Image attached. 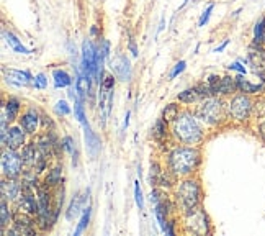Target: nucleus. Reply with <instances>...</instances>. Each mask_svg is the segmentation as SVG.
I'll use <instances>...</instances> for the list:
<instances>
[{
	"instance_id": "f257e3e1",
	"label": "nucleus",
	"mask_w": 265,
	"mask_h": 236,
	"mask_svg": "<svg viewBox=\"0 0 265 236\" xmlns=\"http://www.w3.org/2000/svg\"><path fill=\"white\" fill-rule=\"evenodd\" d=\"M169 170L174 176H188L195 172L200 164V151L197 148H175L169 154Z\"/></svg>"
},
{
	"instance_id": "f03ea898",
	"label": "nucleus",
	"mask_w": 265,
	"mask_h": 236,
	"mask_svg": "<svg viewBox=\"0 0 265 236\" xmlns=\"http://www.w3.org/2000/svg\"><path fill=\"white\" fill-rule=\"evenodd\" d=\"M172 132L175 138L184 144H197L203 138V130L197 120V115H192L190 112H185L175 118Z\"/></svg>"
},
{
	"instance_id": "7ed1b4c3",
	"label": "nucleus",
	"mask_w": 265,
	"mask_h": 236,
	"mask_svg": "<svg viewBox=\"0 0 265 236\" xmlns=\"http://www.w3.org/2000/svg\"><path fill=\"white\" fill-rule=\"evenodd\" d=\"M200 198H202V187H200L198 180L187 179L177 188V200L185 214H190L198 208Z\"/></svg>"
},
{
	"instance_id": "20e7f679",
	"label": "nucleus",
	"mask_w": 265,
	"mask_h": 236,
	"mask_svg": "<svg viewBox=\"0 0 265 236\" xmlns=\"http://www.w3.org/2000/svg\"><path fill=\"white\" fill-rule=\"evenodd\" d=\"M197 118L205 122L206 125H218L225 118V105L220 98H205L197 108Z\"/></svg>"
},
{
	"instance_id": "39448f33",
	"label": "nucleus",
	"mask_w": 265,
	"mask_h": 236,
	"mask_svg": "<svg viewBox=\"0 0 265 236\" xmlns=\"http://www.w3.org/2000/svg\"><path fill=\"white\" fill-rule=\"evenodd\" d=\"M23 158L13 150L5 151L2 154V174L5 179H18L21 174Z\"/></svg>"
},
{
	"instance_id": "423d86ee",
	"label": "nucleus",
	"mask_w": 265,
	"mask_h": 236,
	"mask_svg": "<svg viewBox=\"0 0 265 236\" xmlns=\"http://www.w3.org/2000/svg\"><path fill=\"white\" fill-rule=\"evenodd\" d=\"M252 112V100L247 96H236L229 102V115H231L236 122H244L249 118Z\"/></svg>"
},
{
	"instance_id": "0eeeda50",
	"label": "nucleus",
	"mask_w": 265,
	"mask_h": 236,
	"mask_svg": "<svg viewBox=\"0 0 265 236\" xmlns=\"http://www.w3.org/2000/svg\"><path fill=\"white\" fill-rule=\"evenodd\" d=\"M21 158H23V162H25L28 168H31V169L34 168V169L38 170V172H41V170L44 169L46 159H48V158L43 154V152L39 151L38 144L34 146V143H29V144L25 146Z\"/></svg>"
},
{
	"instance_id": "6e6552de",
	"label": "nucleus",
	"mask_w": 265,
	"mask_h": 236,
	"mask_svg": "<svg viewBox=\"0 0 265 236\" xmlns=\"http://www.w3.org/2000/svg\"><path fill=\"white\" fill-rule=\"evenodd\" d=\"M185 226L188 232L195 233V234H206L210 232L208 230V220H206V215L203 210L195 208L190 214H187L185 218Z\"/></svg>"
},
{
	"instance_id": "1a4fd4ad",
	"label": "nucleus",
	"mask_w": 265,
	"mask_h": 236,
	"mask_svg": "<svg viewBox=\"0 0 265 236\" xmlns=\"http://www.w3.org/2000/svg\"><path fill=\"white\" fill-rule=\"evenodd\" d=\"M111 72L116 79H120L123 82H128L131 79V66H129V61L126 56L123 54H116L110 62Z\"/></svg>"
},
{
	"instance_id": "9d476101",
	"label": "nucleus",
	"mask_w": 265,
	"mask_h": 236,
	"mask_svg": "<svg viewBox=\"0 0 265 236\" xmlns=\"http://www.w3.org/2000/svg\"><path fill=\"white\" fill-rule=\"evenodd\" d=\"M25 130H23L21 126H11L8 128L7 134L2 138V144L5 148H8V150H20V148L25 144Z\"/></svg>"
},
{
	"instance_id": "9b49d317",
	"label": "nucleus",
	"mask_w": 265,
	"mask_h": 236,
	"mask_svg": "<svg viewBox=\"0 0 265 236\" xmlns=\"http://www.w3.org/2000/svg\"><path fill=\"white\" fill-rule=\"evenodd\" d=\"M11 234L13 233H25V234H33L34 228H33V220L31 215L26 214V212H20V214L15 215L13 220V230L10 232Z\"/></svg>"
},
{
	"instance_id": "f8f14e48",
	"label": "nucleus",
	"mask_w": 265,
	"mask_h": 236,
	"mask_svg": "<svg viewBox=\"0 0 265 236\" xmlns=\"http://www.w3.org/2000/svg\"><path fill=\"white\" fill-rule=\"evenodd\" d=\"M249 62L257 74L265 72V51L259 44H254L249 48Z\"/></svg>"
},
{
	"instance_id": "ddd939ff",
	"label": "nucleus",
	"mask_w": 265,
	"mask_h": 236,
	"mask_svg": "<svg viewBox=\"0 0 265 236\" xmlns=\"http://www.w3.org/2000/svg\"><path fill=\"white\" fill-rule=\"evenodd\" d=\"M5 80L8 84H13L16 87H25L29 82L33 80V76L28 72V70H16V69H8L5 70Z\"/></svg>"
},
{
	"instance_id": "4468645a",
	"label": "nucleus",
	"mask_w": 265,
	"mask_h": 236,
	"mask_svg": "<svg viewBox=\"0 0 265 236\" xmlns=\"http://www.w3.org/2000/svg\"><path fill=\"white\" fill-rule=\"evenodd\" d=\"M38 120H39V118H38L36 112H34L33 108H28L20 118V126L25 130V133L33 134L34 132H36V128H38Z\"/></svg>"
},
{
	"instance_id": "2eb2a0df",
	"label": "nucleus",
	"mask_w": 265,
	"mask_h": 236,
	"mask_svg": "<svg viewBox=\"0 0 265 236\" xmlns=\"http://www.w3.org/2000/svg\"><path fill=\"white\" fill-rule=\"evenodd\" d=\"M84 136H85V144H87V150L90 151L92 156H95L98 150H100V140L95 134V132L92 130V126L88 125V122L84 123Z\"/></svg>"
},
{
	"instance_id": "dca6fc26",
	"label": "nucleus",
	"mask_w": 265,
	"mask_h": 236,
	"mask_svg": "<svg viewBox=\"0 0 265 236\" xmlns=\"http://www.w3.org/2000/svg\"><path fill=\"white\" fill-rule=\"evenodd\" d=\"M21 194V186L16 184L15 179H8L2 182V197L8 200H16Z\"/></svg>"
},
{
	"instance_id": "f3484780",
	"label": "nucleus",
	"mask_w": 265,
	"mask_h": 236,
	"mask_svg": "<svg viewBox=\"0 0 265 236\" xmlns=\"http://www.w3.org/2000/svg\"><path fill=\"white\" fill-rule=\"evenodd\" d=\"M3 38H5V43H7L11 50H13L15 52H18V54H31V50H28L26 46H23L21 44V41L15 36L13 33H10V32H3Z\"/></svg>"
},
{
	"instance_id": "a211bd4d",
	"label": "nucleus",
	"mask_w": 265,
	"mask_h": 236,
	"mask_svg": "<svg viewBox=\"0 0 265 236\" xmlns=\"http://www.w3.org/2000/svg\"><path fill=\"white\" fill-rule=\"evenodd\" d=\"M20 100L16 98V97H10L7 102H5V105L2 107V112L5 115H7L8 118V122H13L16 115H18V112H20Z\"/></svg>"
},
{
	"instance_id": "6ab92c4d",
	"label": "nucleus",
	"mask_w": 265,
	"mask_h": 236,
	"mask_svg": "<svg viewBox=\"0 0 265 236\" xmlns=\"http://www.w3.org/2000/svg\"><path fill=\"white\" fill-rule=\"evenodd\" d=\"M84 202H85V197H82L80 194H75V197L72 198V202H70L69 208L66 212V218H67V220H74V218L79 216Z\"/></svg>"
},
{
	"instance_id": "aec40b11",
	"label": "nucleus",
	"mask_w": 265,
	"mask_h": 236,
	"mask_svg": "<svg viewBox=\"0 0 265 236\" xmlns=\"http://www.w3.org/2000/svg\"><path fill=\"white\" fill-rule=\"evenodd\" d=\"M236 88H238V82H236V78H221L220 84H218V94H223V96H228V94H233Z\"/></svg>"
},
{
	"instance_id": "412c9836",
	"label": "nucleus",
	"mask_w": 265,
	"mask_h": 236,
	"mask_svg": "<svg viewBox=\"0 0 265 236\" xmlns=\"http://www.w3.org/2000/svg\"><path fill=\"white\" fill-rule=\"evenodd\" d=\"M244 74H241L236 78V82H238V90L241 92H246V94H257L262 90V86H257V84H252L247 79L243 78Z\"/></svg>"
},
{
	"instance_id": "4be33fe9",
	"label": "nucleus",
	"mask_w": 265,
	"mask_h": 236,
	"mask_svg": "<svg viewBox=\"0 0 265 236\" xmlns=\"http://www.w3.org/2000/svg\"><path fill=\"white\" fill-rule=\"evenodd\" d=\"M52 79H54L56 88H64L72 84V79H70V76L64 69H56L54 72H52Z\"/></svg>"
},
{
	"instance_id": "5701e85b",
	"label": "nucleus",
	"mask_w": 265,
	"mask_h": 236,
	"mask_svg": "<svg viewBox=\"0 0 265 236\" xmlns=\"http://www.w3.org/2000/svg\"><path fill=\"white\" fill-rule=\"evenodd\" d=\"M75 90H77L80 100H84L88 96V92H90V79L85 74L79 76L77 82H75Z\"/></svg>"
},
{
	"instance_id": "b1692460",
	"label": "nucleus",
	"mask_w": 265,
	"mask_h": 236,
	"mask_svg": "<svg viewBox=\"0 0 265 236\" xmlns=\"http://www.w3.org/2000/svg\"><path fill=\"white\" fill-rule=\"evenodd\" d=\"M152 136H154V140L159 141V143L166 140V136H167V122L164 120V118L156 122L154 128H152Z\"/></svg>"
},
{
	"instance_id": "393cba45",
	"label": "nucleus",
	"mask_w": 265,
	"mask_h": 236,
	"mask_svg": "<svg viewBox=\"0 0 265 236\" xmlns=\"http://www.w3.org/2000/svg\"><path fill=\"white\" fill-rule=\"evenodd\" d=\"M200 97H202V96H200L198 88L193 87V88H187V90L180 92L177 98H179L180 102H184V104H193V102H197Z\"/></svg>"
},
{
	"instance_id": "a878e982",
	"label": "nucleus",
	"mask_w": 265,
	"mask_h": 236,
	"mask_svg": "<svg viewBox=\"0 0 265 236\" xmlns=\"http://www.w3.org/2000/svg\"><path fill=\"white\" fill-rule=\"evenodd\" d=\"M88 222H90V205H87V208H84V214L80 216V222H79L77 228H75L74 236H79L80 233H84L88 226Z\"/></svg>"
},
{
	"instance_id": "bb28decb",
	"label": "nucleus",
	"mask_w": 265,
	"mask_h": 236,
	"mask_svg": "<svg viewBox=\"0 0 265 236\" xmlns=\"http://www.w3.org/2000/svg\"><path fill=\"white\" fill-rule=\"evenodd\" d=\"M177 116H179V105H177V104L166 105V108H164V112H162L164 120H166V122H174Z\"/></svg>"
},
{
	"instance_id": "cd10ccee",
	"label": "nucleus",
	"mask_w": 265,
	"mask_h": 236,
	"mask_svg": "<svg viewBox=\"0 0 265 236\" xmlns=\"http://www.w3.org/2000/svg\"><path fill=\"white\" fill-rule=\"evenodd\" d=\"M265 38V16H262L261 20L256 23V28H254V41L256 44H261Z\"/></svg>"
},
{
	"instance_id": "c85d7f7f",
	"label": "nucleus",
	"mask_w": 265,
	"mask_h": 236,
	"mask_svg": "<svg viewBox=\"0 0 265 236\" xmlns=\"http://www.w3.org/2000/svg\"><path fill=\"white\" fill-rule=\"evenodd\" d=\"M2 210H0V225H2V228H5L10 223L11 220V214H10V210H8V205H7V198H3L2 197Z\"/></svg>"
},
{
	"instance_id": "c756f323",
	"label": "nucleus",
	"mask_w": 265,
	"mask_h": 236,
	"mask_svg": "<svg viewBox=\"0 0 265 236\" xmlns=\"http://www.w3.org/2000/svg\"><path fill=\"white\" fill-rule=\"evenodd\" d=\"M61 176H62V169L61 168L51 169L48 177H46V186H57L59 182H61Z\"/></svg>"
},
{
	"instance_id": "7c9ffc66",
	"label": "nucleus",
	"mask_w": 265,
	"mask_h": 236,
	"mask_svg": "<svg viewBox=\"0 0 265 236\" xmlns=\"http://www.w3.org/2000/svg\"><path fill=\"white\" fill-rule=\"evenodd\" d=\"M74 115H75V118L84 125V123L87 122L85 120V110H84V105H82V102L80 100H75V104H74Z\"/></svg>"
},
{
	"instance_id": "2f4dec72",
	"label": "nucleus",
	"mask_w": 265,
	"mask_h": 236,
	"mask_svg": "<svg viewBox=\"0 0 265 236\" xmlns=\"http://www.w3.org/2000/svg\"><path fill=\"white\" fill-rule=\"evenodd\" d=\"M134 200H136V205L139 206V210L144 208V198H143V190H141L139 180L134 182Z\"/></svg>"
},
{
	"instance_id": "473e14b6",
	"label": "nucleus",
	"mask_w": 265,
	"mask_h": 236,
	"mask_svg": "<svg viewBox=\"0 0 265 236\" xmlns=\"http://www.w3.org/2000/svg\"><path fill=\"white\" fill-rule=\"evenodd\" d=\"M54 110H56V114H57V115H64V116L70 114V107L67 105L66 100H59V102L56 104Z\"/></svg>"
},
{
	"instance_id": "72a5a7b5",
	"label": "nucleus",
	"mask_w": 265,
	"mask_h": 236,
	"mask_svg": "<svg viewBox=\"0 0 265 236\" xmlns=\"http://www.w3.org/2000/svg\"><path fill=\"white\" fill-rule=\"evenodd\" d=\"M62 148L66 150L67 152H70V154H77V150H75V143H74V140L70 138V136H66L62 140Z\"/></svg>"
},
{
	"instance_id": "f704fd0d",
	"label": "nucleus",
	"mask_w": 265,
	"mask_h": 236,
	"mask_svg": "<svg viewBox=\"0 0 265 236\" xmlns=\"http://www.w3.org/2000/svg\"><path fill=\"white\" fill-rule=\"evenodd\" d=\"M215 8V4H210L208 7H206V10L202 14V16H200V20H198V26H205L206 23H208L210 20V15H211V12H213Z\"/></svg>"
},
{
	"instance_id": "c9c22d12",
	"label": "nucleus",
	"mask_w": 265,
	"mask_h": 236,
	"mask_svg": "<svg viewBox=\"0 0 265 236\" xmlns=\"http://www.w3.org/2000/svg\"><path fill=\"white\" fill-rule=\"evenodd\" d=\"M33 86L36 88H46L48 87V78L44 74H38L33 78Z\"/></svg>"
},
{
	"instance_id": "e433bc0d",
	"label": "nucleus",
	"mask_w": 265,
	"mask_h": 236,
	"mask_svg": "<svg viewBox=\"0 0 265 236\" xmlns=\"http://www.w3.org/2000/svg\"><path fill=\"white\" fill-rule=\"evenodd\" d=\"M185 68H187V62H185V61H179V62H177L175 66H174L172 72H170V76H169V78H170V79H175L177 76L184 72V70H185Z\"/></svg>"
},
{
	"instance_id": "4c0bfd02",
	"label": "nucleus",
	"mask_w": 265,
	"mask_h": 236,
	"mask_svg": "<svg viewBox=\"0 0 265 236\" xmlns=\"http://www.w3.org/2000/svg\"><path fill=\"white\" fill-rule=\"evenodd\" d=\"M228 69H231V70H238L239 74H246V72H247V70H246V68H244L243 64H241L239 61L231 62V64H229V66H228Z\"/></svg>"
},
{
	"instance_id": "58836bf2",
	"label": "nucleus",
	"mask_w": 265,
	"mask_h": 236,
	"mask_svg": "<svg viewBox=\"0 0 265 236\" xmlns=\"http://www.w3.org/2000/svg\"><path fill=\"white\" fill-rule=\"evenodd\" d=\"M228 44H229V41L226 40V41H225V43H223V44H220V46H218V48L215 50V52H221L223 50H225V48H226V46H228Z\"/></svg>"
},
{
	"instance_id": "ea45409f",
	"label": "nucleus",
	"mask_w": 265,
	"mask_h": 236,
	"mask_svg": "<svg viewBox=\"0 0 265 236\" xmlns=\"http://www.w3.org/2000/svg\"><path fill=\"white\" fill-rule=\"evenodd\" d=\"M129 50H131L133 56H138V50H136V46H134V43H133V41H131V43H129Z\"/></svg>"
},
{
	"instance_id": "a19ab883",
	"label": "nucleus",
	"mask_w": 265,
	"mask_h": 236,
	"mask_svg": "<svg viewBox=\"0 0 265 236\" xmlns=\"http://www.w3.org/2000/svg\"><path fill=\"white\" fill-rule=\"evenodd\" d=\"M128 123H129V112H126V116H125V125H123V130L128 128Z\"/></svg>"
},
{
	"instance_id": "79ce46f5",
	"label": "nucleus",
	"mask_w": 265,
	"mask_h": 236,
	"mask_svg": "<svg viewBox=\"0 0 265 236\" xmlns=\"http://www.w3.org/2000/svg\"><path fill=\"white\" fill-rule=\"evenodd\" d=\"M264 41H265V38H264Z\"/></svg>"
}]
</instances>
